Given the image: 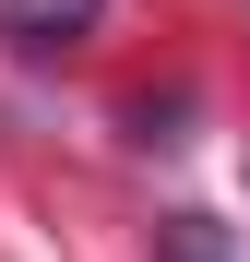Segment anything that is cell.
<instances>
[{"label":"cell","mask_w":250,"mask_h":262,"mask_svg":"<svg viewBox=\"0 0 250 262\" xmlns=\"http://www.w3.org/2000/svg\"><path fill=\"white\" fill-rule=\"evenodd\" d=\"M107 24V0H0V36L12 48H83Z\"/></svg>","instance_id":"6da1fadb"}]
</instances>
